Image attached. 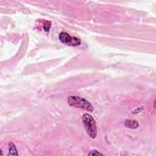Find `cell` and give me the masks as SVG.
Instances as JSON below:
<instances>
[{
	"label": "cell",
	"instance_id": "6da1fadb",
	"mask_svg": "<svg viewBox=\"0 0 156 156\" xmlns=\"http://www.w3.org/2000/svg\"><path fill=\"white\" fill-rule=\"evenodd\" d=\"M68 104L70 106L85 110L92 112L93 111V107L91 103L86 99L76 96H71L68 98Z\"/></svg>",
	"mask_w": 156,
	"mask_h": 156
},
{
	"label": "cell",
	"instance_id": "7a4b0ae2",
	"mask_svg": "<svg viewBox=\"0 0 156 156\" xmlns=\"http://www.w3.org/2000/svg\"><path fill=\"white\" fill-rule=\"evenodd\" d=\"M83 123L84 128L89 137L95 139L97 137V126L95 119L88 113H85L83 116Z\"/></svg>",
	"mask_w": 156,
	"mask_h": 156
},
{
	"label": "cell",
	"instance_id": "3957f363",
	"mask_svg": "<svg viewBox=\"0 0 156 156\" xmlns=\"http://www.w3.org/2000/svg\"><path fill=\"white\" fill-rule=\"evenodd\" d=\"M59 38L60 41L62 43L67 44V45H71L72 41H73V37H71L67 32H61L59 34Z\"/></svg>",
	"mask_w": 156,
	"mask_h": 156
},
{
	"label": "cell",
	"instance_id": "277c9868",
	"mask_svg": "<svg viewBox=\"0 0 156 156\" xmlns=\"http://www.w3.org/2000/svg\"><path fill=\"white\" fill-rule=\"evenodd\" d=\"M125 125L126 128L135 129L138 128L139 124L137 121L134 120H127L125 121Z\"/></svg>",
	"mask_w": 156,
	"mask_h": 156
},
{
	"label": "cell",
	"instance_id": "5b68a950",
	"mask_svg": "<svg viewBox=\"0 0 156 156\" xmlns=\"http://www.w3.org/2000/svg\"><path fill=\"white\" fill-rule=\"evenodd\" d=\"M8 155H18L17 149L15 145L13 143H9V153Z\"/></svg>",
	"mask_w": 156,
	"mask_h": 156
},
{
	"label": "cell",
	"instance_id": "8992f818",
	"mask_svg": "<svg viewBox=\"0 0 156 156\" xmlns=\"http://www.w3.org/2000/svg\"><path fill=\"white\" fill-rule=\"evenodd\" d=\"M51 28V23L48 21H45V23L44 24V30L47 32H48L50 31V29Z\"/></svg>",
	"mask_w": 156,
	"mask_h": 156
},
{
	"label": "cell",
	"instance_id": "52a82bcc",
	"mask_svg": "<svg viewBox=\"0 0 156 156\" xmlns=\"http://www.w3.org/2000/svg\"><path fill=\"white\" fill-rule=\"evenodd\" d=\"M103 154L96 150H92L89 153V155H102Z\"/></svg>",
	"mask_w": 156,
	"mask_h": 156
}]
</instances>
